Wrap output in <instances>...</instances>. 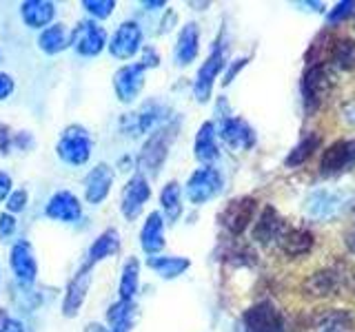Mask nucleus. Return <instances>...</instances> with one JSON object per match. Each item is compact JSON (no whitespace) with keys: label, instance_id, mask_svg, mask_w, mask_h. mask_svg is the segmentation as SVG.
<instances>
[{"label":"nucleus","instance_id":"nucleus-1","mask_svg":"<svg viewBox=\"0 0 355 332\" xmlns=\"http://www.w3.org/2000/svg\"><path fill=\"white\" fill-rule=\"evenodd\" d=\"M178 131H180V118H171L151 133L136 158V166H138L136 173L144 175L147 180L160 175L166 158H169L171 144L178 138Z\"/></svg>","mask_w":355,"mask_h":332},{"label":"nucleus","instance_id":"nucleus-2","mask_svg":"<svg viewBox=\"0 0 355 332\" xmlns=\"http://www.w3.org/2000/svg\"><path fill=\"white\" fill-rule=\"evenodd\" d=\"M92 153H94V142L89 131L80 124H69L62 136L55 144V155L58 160L67 166H85L89 160H92Z\"/></svg>","mask_w":355,"mask_h":332},{"label":"nucleus","instance_id":"nucleus-3","mask_svg":"<svg viewBox=\"0 0 355 332\" xmlns=\"http://www.w3.org/2000/svg\"><path fill=\"white\" fill-rule=\"evenodd\" d=\"M166 120H171L169 109L160 102H147L138 111H133V113H125V118L120 120V129L129 138H140L144 133L151 136V133L158 127H162Z\"/></svg>","mask_w":355,"mask_h":332},{"label":"nucleus","instance_id":"nucleus-4","mask_svg":"<svg viewBox=\"0 0 355 332\" xmlns=\"http://www.w3.org/2000/svg\"><path fill=\"white\" fill-rule=\"evenodd\" d=\"M353 193L342 188H318L306 199V213L313 219H333L353 204Z\"/></svg>","mask_w":355,"mask_h":332},{"label":"nucleus","instance_id":"nucleus-5","mask_svg":"<svg viewBox=\"0 0 355 332\" xmlns=\"http://www.w3.org/2000/svg\"><path fill=\"white\" fill-rule=\"evenodd\" d=\"M222 186H225L222 173L218 169H214V166H202V169H196L191 175H189L184 193L193 206H202L220 195Z\"/></svg>","mask_w":355,"mask_h":332},{"label":"nucleus","instance_id":"nucleus-6","mask_svg":"<svg viewBox=\"0 0 355 332\" xmlns=\"http://www.w3.org/2000/svg\"><path fill=\"white\" fill-rule=\"evenodd\" d=\"M144 33L142 27L136 20H125L116 27V31L111 33V38L107 42V51L111 53V58L116 60H131L142 51L144 47Z\"/></svg>","mask_w":355,"mask_h":332},{"label":"nucleus","instance_id":"nucleus-7","mask_svg":"<svg viewBox=\"0 0 355 332\" xmlns=\"http://www.w3.org/2000/svg\"><path fill=\"white\" fill-rule=\"evenodd\" d=\"M109 36L96 20H80L71 31V47L83 58H96L107 49Z\"/></svg>","mask_w":355,"mask_h":332},{"label":"nucleus","instance_id":"nucleus-8","mask_svg":"<svg viewBox=\"0 0 355 332\" xmlns=\"http://www.w3.org/2000/svg\"><path fill=\"white\" fill-rule=\"evenodd\" d=\"M302 102L306 113H315V111L324 104V100L331 91V77L324 69V64H311L304 77H302Z\"/></svg>","mask_w":355,"mask_h":332},{"label":"nucleus","instance_id":"nucleus-9","mask_svg":"<svg viewBox=\"0 0 355 332\" xmlns=\"http://www.w3.org/2000/svg\"><path fill=\"white\" fill-rule=\"evenodd\" d=\"M9 266L11 273H14L16 282L20 286H33L38 279V259L36 252H33V246L27 239H18L9 250Z\"/></svg>","mask_w":355,"mask_h":332},{"label":"nucleus","instance_id":"nucleus-10","mask_svg":"<svg viewBox=\"0 0 355 332\" xmlns=\"http://www.w3.org/2000/svg\"><path fill=\"white\" fill-rule=\"evenodd\" d=\"M151 197V184L144 175L133 173L129 177V182L122 188V197H120V213L125 215V219L133 221L138 219L144 204L149 202Z\"/></svg>","mask_w":355,"mask_h":332},{"label":"nucleus","instance_id":"nucleus-11","mask_svg":"<svg viewBox=\"0 0 355 332\" xmlns=\"http://www.w3.org/2000/svg\"><path fill=\"white\" fill-rule=\"evenodd\" d=\"M225 64H227L225 62V47H222L220 42H216L214 49H211V53H209V58L198 69L196 82H193V95H196L198 102H207V100L211 98L214 82L220 75V71L225 69Z\"/></svg>","mask_w":355,"mask_h":332},{"label":"nucleus","instance_id":"nucleus-12","mask_svg":"<svg viewBox=\"0 0 355 332\" xmlns=\"http://www.w3.org/2000/svg\"><path fill=\"white\" fill-rule=\"evenodd\" d=\"M242 326H244V332H282L284 321H282L280 310L271 302H260L244 310Z\"/></svg>","mask_w":355,"mask_h":332},{"label":"nucleus","instance_id":"nucleus-13","mask_svg":"<svg viewBox=\"0 0 355 332\" xmlns=\"http://www.w3.org/2000/svg\"><path fill=\"white\" fill-rule=\"evenodd\" d=\"M92 273H94V266H89L87 261L76 270V275L67 282L64 288V299H62V315L67 319H73L80 313V308L87 299L89 293V286H92Z\"/></svg>","mask_w":355,"mask_h":332},{"label":"nucleus","instance_id":"nucleus-14","mask_svg":"<svg viewBox=\"0 0 355 332\" xmlns=\"http://www.w3.org/2000/svg\"><path fill=\"white\" fill-rule=\"evenodd\" d=\"M355 166V140H340L322 153L320 173L324 177H336L351 171Z\"/></svg>","mask_w":355,"mask_h":332},{"label":"nucleus","instance_id":"nucleus-15","mask_svg":"<svg viewBox=\"0 0 355 332\" xmlns=\"http://www.w3.org/2000/svg\"><path fill=\"white\" fill-rule=\"evenodd\" d=\"M144 66L140 62H131L120 66L114 73V93L118 98V102L131 104L136 102V98L142 93L144 89Z\"/></svg>","mask_w":355,"mask_h":332},{"label":"nucleus","instance_id":"nucleus-16","mask_svg":"<svg viewBox=\"0 0 355 332\" xmlns=\"http://www.w3.org/2000/svg\"><path fill=\"white\" fill-rule=\"evenodd\" d=\"M255 208H258L255 197H249V195L236 197L220 213V224L225 226L231 235H242V232L247 230V226L251 224V219L255 215Z\"/></svg>","mask_w":355,"mask_h":332},{"label":"nucleus","instance_id":"nucleus-17","mask_svg":"<svg viewBox=\"0 0 355 332\" xmlns=\"http://www.w3.org/2000/svg\"><path fill=\"white\" fill-rule=\"evenodd\" d=\"M116 182V171L114 166L107 164V162H100L96 164L92 171L87 173L85 177V202L87 204H103L105 199L109 197L111 193V186Z\"/></svg>","mask_w":355,"mask_h":332},{"label":"nucleus","instance_id":"nucleus-18","mask_svg":"<svg viewBox=\"0 0 355 332\" xmlns=\"http://www.w3.org/2000/svg\"><path fill=\"white\" fill-rule=\"evenodd\" d=\"M216 133H218V138L236 153L249 151L255 144V131L242 118H233V116L222 118Z\"/></svg>","mask_w":355,"mask_h":332},{"label":"nucleus","instance_id":"nucleus-19","mask_svg":"<svg viewBox=\"0 0 355 332\" xmlns=\"http://www.w3.org/2000/svg\"><path fill=\"white\" fill-rule=\"evenodd\" d=\"M44 215L62 224H76L83 217V204L71 191H55L44 204Z\"/></svg>","mask_w":355,"mask_h":332},{"label":"nucleus","instance_id":"nucleus-20","mask_svg":"<svg viewBox=\"0 0 355 332\" xmlns=\"http://www.w3.org/2000/svg\"><path fill=\"white\" fill-rule=\"evenodd\" d=\"M200 51V27L196 22H187V25L178 33L175 47H173V62L175 66H189Z\"/></svg>","mask_w":355,"mask_h":332},{"label":"nucleus","instance_id":"nucleus-21","mask_svg":"<svg viewBox=\"0 0 355 332\" xmlns=\"http://www.w3.org/2000/svg\"><path fill=\"white\" fill-rule=\"evenodd\" d=\"M164 217L160 210H151L140 228V248L153 257L164 248Z\"/></svg>","mask_w":355,"mask_h":332},{"label":"nucleus","instance_id":"nucleus-22","mask_svg":"<svg viewBox=\"0 0 355 332\" xmlns=\"http://www.w3.org/2000/svg\"><path fill=\"white\" fill-rule=\"evenodd\" d=\"M286 232V224L284 219L280 217V213L273 208V206H266L262 210L260 219L255 221V228H253V239L260 241L262 246H269L273 241H280V237Z\"/></svg>","mask_w":355,"mask_h":332},{"label":"nucleus","instance_id":"nucleus-23","mask_svg":"<svg viewBox=\"0 0 355 332\" xmlns=\"http://www.w3.org/2000/svg\"><path fill=\"white\" fill-rule=\"evenodd\" d=\"M20 18L29 29H47L53 25L55 18V5L49 0H25L20 5Z\"/></svg>","mask_w":355,"mask_h":332},{"label":"nucleus","instance_id":"nucleus-24","mask_svg":"<svg viewBox=\"0 0 355 332\" xmlns=\"http://www.w3.org/2000/svg\"><path fill=\"white\" fill-rule=\"evenodd\" d=\"M193 155L200 164L211 166L218 162L220 158V149H218V133L214 122H202V127L196 133V142H193Z\"/></svg>","mask_w":355,"mask_h":332},{"label":"nucleus","instance_id":"nucleus-25","mask_svg":"<svg viewBox=\"0 0 355 332\" xmlns=\"http://www.w3.org/2000/svg\"><path fill=\"white\" fill-rule=\"evenodd\" d=\"M71 47V31L60 22H53L38 33V49L47 55H58Z\"/></svg>","mask_w":355,"mask_h":332},{"label":"nucleus","instance_id":"nucleus-26","mask_svg":"<svg viewBox=\"0 0 355 332\" xmlns=\"http://www.w3.org/2000/svg\"><path fill=\"white\" fill-rule=\"evenodd\" d=\"M120 250V232L116 228H107L94 239L87 252V264L96 266L98 261H105Z\"/></svg>","mask_w":355,"mask_h":332},{"label":"nucleus","instance_id":"nucleus-27","mask_svg":"<svg viewBox=\"0 0 355 332\" xmlns=\"http://www.w3.org/2000/svg\"><path fill=\"white\" fill-rule=\"evenodd\" d=\"M147 266L158 273L162 279H175V277L189 270L191 261L187 257H178V255H153V257H147Z\"/></svg>","mask_w":355,"mask_h":332},{"label":"nucleus","instance_id":"nucleus-28","mask_svg":"<svg viewBox=\"0 0 355 332\" xmlns=\"http://www.w3.org/2000/svg\"><path fill=\"white\" fill-rule=\"evenodd\" d=\"M160 213L164 217V221L169 224H175L178 219L182 215V191H180V184L175 180L166 182L160 191Z\"/></svg>","mask_w":355,"mask_h":332},{"label":"nucleus","instance_id":"nucleus-29","mask_svg":"<svg viewBox=\"0 0 355 332\" xmlns=\"http://www.w3.org/2000/svg\"><path fill=\"white\" fill-rule=\"evenodd\" d=\"M140 290V259L129 257L122 266L120 284H118V299L125 302H136V295Z\"/></svg>","mask_w":355,"mask_h":332},{"label":"nucleus","instance_id":"nucleus-30","mask_svg":"<svg viewBox=\"0 0 355 332\" xmlns=\"http://www.w3.org/2000/svg\"><path fill=\"white\" fill-rule=\"evenodd\" d=\"M280 248L291 257H300L313 248V235L304 228H286V232L280 237Z\"/></svg>","mask_w":355,"mask_h":332},{"label":"nucleus","instance_id":"nucleus-31","mask_svg":"<svg viewBox=\"0 0 355 332\" xmlns=\"http://www.w3.org/2000/svg\"><path fill=\"white\" fill-rule=\"evenodd\" d=\"M340 282H342V275L336 268H327V270H318L313 277H311V279L306 282V288L313 295L327 297V295H333L338 290Z\"/></svg>","mask_w":355,"mask_h":332},{"label":"nucleus","instance_id":"nucleus-32","mask_svg":"<svg viewBox=\"0 0 355 332\" xmlns=\"http://www.w3.org/2000/svg\"><path fill=\"white\" fill-rule=\"evenodd\" d=\"M133 315H136V302L118 299V302H114L107 310V324H109V328L133 326Z\"/></svg>","mask_w":355,"mask_h":332},{"label":"nucleus","instance_id":"nucleus-33","mask_svg":"<svg viewBox=\"0 0 355 332\" xmlns=\"http://www.w3.org/2000/svg\"><path fill=\"white\" fill-rule=\"evenodd\" d=\"M331 62L336 64L340 71L355 69V42L351 38L336 40L331 51Z\"/></svg>","mask_w":355,"mask_h":332},{"label":"nucleus","instance_id":"nucleus-34","mask_svg":"<svg viewBox=\"0 0 355 332\" xmlns=\"http://www.w3.org/2000/svg\"><path fill=\"white\" fill-rule=\"evenodd\" d=\"M320 147V136L318 133H306V136L300 140L297 147L291 151V155L286 158V166H300L304 164L311 155H313Z\"/></svg>","mask_w":355,"mask_h":332},{"label":"nucleus","instance_id":"nucleus-35","mask_svg":"<svg viewBox=\"0 0 355 332\" xmlns=\"http://www.w3.org/2000/svg\"><path fill=\"white\" fill-rule=\"evenodd\" d=\"M333 44H336V38H331V33H320L315 38V42L311 44V49L306 53V60L309 62H315V64H322V60L331 58V51H333Z\"/></svg>","mask_w":355,"mask_h":332},{"label":"nucleus","instance_id":"nucleus-36","mask_svg":"<svg viewBox=\"0 0 355 332\" xmlns=\"http://www.w3.org/2000/svg\"><path fill=\"white\" fill-rule=\"evenodd\" d=\"M80 7L87 11L92 20L100 22V20H107L111 14H114V9L118 7L116 0H83Z\"/></svg>","mask_w":355,"mask_h":332},{"label":"nucleus","instance_id":"nucleus-37","mask_svg":"<svg viewBox=\"0 0 355 332\" xmlns=\"http://www.w3.org/2000/svg\"><path fill=\"white\" fill-rule=\"evenodd\" d=\"M27 204H29V193L25 191V188H14V191H11V195L7 197V202H5V210L16 217L18 213H22V210H25Z\"/></svg>","mask_w":355,"mask_h":332},{"label":"nucleus","instance_id":"nucleus-38","mask_svg":"<svg viewBox=\"0 0 355 332\" xmlns=\"http://www.w3.org/2000/svg\"><path fill=\"white\" fill-rule=\"evenodd\" d=\"M353 11H355L353 0H344V3H338L336 7L331 9V14L327 16V22L333 27V25H338V22H342L344 18H349Z\"/></svg>","mask_w":355,"mask_h":332},{"label":"nucleus","instance_id":"nucleus-39","mask_svg":"<svg viewBox=\"0 0 355 332\" xmlns=\"http://www.w3.org/2000/svg\"><path fill=\"white\" fill-rule=\"evenodd\" d=\"M16 228H18L16 217L11 213H7V210H3V213H0V239L9 241L11 237L16 235Z\"/></svg>","mask_w":355,"mask_h":332},{"label":"nucleus","instance_id":"nucleus-40","mask_svg":"<svg viewBox=\"0 0 355 332\" xmlns=\"http://www.w3.org/2000/svg\"><path fill=\"white\" fill-rule=\"evenodd\" d=\"M140 53H142L140 55V64L144 66V69H155V66H160V55L153 47H142Z\"/></svg>","mask_w":355,"mask_h":332},{"label":"nucleus","instance_id":"nucleus-41","mask_svg":"<svg viewBox=\"0 0 355 332\" xmlns=\"http://www.w3.org/2000/svg\"><path fill=\"white\" fill-rule=\"evenodd\" d=\"M16 91V82L14 77H11L9 73L0 71V102H5L7 98H11V93Z\"/></svg>","mask_w":355,"mask_h":332},{"label":"nucleus","instance_id":"nucleus-42","mask_svg":"<svg viewBox=\"0 0 355 332\" xmlns=\"http://www.w3.org/2000/svg\"><path fill=\"white\" fill-rule=\"evenodd\" d=\"M14 180H11V175L5 173V171H0V204L7 202V197L11 195V191H14Z\"/></svg>","mask_w":355,"mask_h":332},{"label":"nucleus","instance_id":"nucleus-43","mask_svg":"<svg viewBox=\"0 0 355 332\" xmlns=\"http://www.w3.org/2000/svg\"><path fill=\"white\" fill-rule=\"evenodd\" d=\"M0 332H27L25 324L16 317H7L3 324H0Z\"/></svg>","mask_w":355,"mask_h":332},{"label":"nucleus","instance_id":"nucleus-44","mask_svg":"<svg viewBox=\"0 0 355 332\" xmlns=\"http://www.w3.org/2000/svg\"><path fill=\"white\" fill-rule=\"evenodd\" d=\"M11 144H16L18 149L27 151V149H31V147H33V138H31V133L22 131V133H16L14 140H11Z\"/></svg>","mask_w":355,"mask_h":332},{"label":"nucleus","instance_id":"nucleus-45","mask_svg":"<svg viewBox=\"0 0 355 332\" xmlns=\"http://www.w3.org/2000/svg\"><path fill=\"white\" fill-rule=\"evenodd\" d=\"M11 140H14V136H11V131L7 127L0 124V155H7L9 149H11Z\"/></svg>","mask_w":355,"mask_h":332},{"label":"nucleus","instance_id":"nucleus-46","mask_svg":"<svg viewBox=\"0 0 355 332\" xmlns=\"http://www.w3.org/2000/svg\"><path fill=\"white\" fill-rule=\"evenodd\" d=\"M247 62H249L247 58H238L236 62H233V66H231V69L227 71V75H225V84H229V82L233 80V77H236V73H238V71L242 69V66L247 64Z\"/></svg>","mask_w":355,"mask_h":332},{"label":"nucleus","instance_id":"nucleus-47","mask_svg":"<svg viewBox=\"0 0 355 332\" xmlns=\"http://www.w3.org/2000/svg\"><path fill=\"white\" fill-rule=\"evenodd\" d=\"M347 248L355 255V226L347 232Z\"/></svg>","mask_w":355,"mask_h":332},{"label":"nucleus","instance_id":"nucleus-48","mask_svg":"<svg viewBox=\"0 0 355 332\" xmlns=\"http://www.w3.org/2000/svg\"><path fill=\"white\" fill-rule=\"evenodd\" d=\"M85 332H109V328H105V326H100V324H89Z\"/></svg>","mask_w":355,"mask_h":332},{"label":"nucleus","instance_id":"nucleus-49","mask_svg":"<svg viewBox=\"0 0 355 332\" xmlns=\"http://www.w3.org/2000/svg\"><path fill=\"white\" fill-rule=\"evenodd\" d=\"M144 7H149V9H160V7H166V3H164V0H155V3H151V0H149V3H142Z\"/></svg>","mask_w":355,"mask_h":332},{"label":"nucleus","instance_id":"nucleus-50","mask_svg":"<svg viewBox=\"0 0 355 332\" xmlns=\"http://www.w3.org/2000/svg\"><path fill=\"white\" fill-rule=\"evenodd\" d=\"M109 332H131V326H116V328H109Z\"/></svg>","mask_w":355,"mask_h":332},{"label":"nucleus","instance_id":"nucleus-51","mask_svg":"<svg viewBox=\"0 0 355 332\" xmlns=\"http://www.w3.org/2000/svg\"><path fill=\"white\" fill-rule=\"evenodd\" d=\"M7 319V315H5V310L3 308H0V324H3V321Z\"/></svg>","mask_w":355,"mask_h":332},{"label":"nucleus","instance_id":"nucleus-52","mask_svg":"<svg viewBox=\"0 0 355 332\" xmlns=\"http://www.w3.org/2000/svg\"><path fill=\"white\" fill-rule=\"evenodd\" d=\"M0 58H3V49H0Z\"/></svg>","mask_w":355,"mask_h":332},{"label":"nucleus","instance_id":"nucleus-53","mask_svg":"<svg viewBox=\"0 0 355 332\" xmlns=\"http://www.w3.org/2000/svg\"><path fill=\"white\" fill-rule=\"evenodd\" d=\"M0 279H3V270H0Z\"/></svg>","mask_w":355,"mask_h":332}]
</instances>
